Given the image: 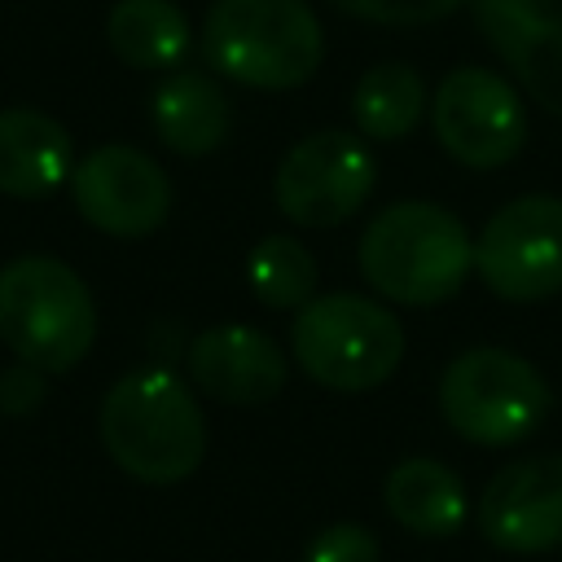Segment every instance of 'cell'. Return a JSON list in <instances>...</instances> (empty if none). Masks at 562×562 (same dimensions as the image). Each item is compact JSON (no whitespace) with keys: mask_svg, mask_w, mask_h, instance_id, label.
<instances>
[{"mask_svg":"<svg viewBox=\"0 0 562 562\" xmlns=\"http://www.w3.org/2000/svg\"><path fill=\"white\" fill-rule=\"evenodd\" d=\"M202 53L233 83L285 92L321 70L325 31L307 0H215L202 22Z\"/></svg>","mask_w":562,"mask_h":562,"instance_id":"obj_3","label":"cell"},{"mask_svg":"<svg viewBox=\"0 0 562 562\" xmlns=\"http://www.w3.org/2000/svg\"><path fill=\"white\" fill-rule=\"evenodd\" d=\"M303 562H382V544L364 522H329L307 540Z\"/></svg>","mask_w":562,"mask_h":562,"instance_id":"obj_21","label":"cell"},{"mask_svg":"<svg viewBox=\"0 0 562 562\" xmlns=\"http://www.w3.org/2000/svg\"><path fill=\"white\" fill-rule=\"evenodd\" d=\"M184 360L193 386L233 408H255L277 400L290 373L277 338H268L255 325H211L189 342Z\"/></svg>","mask_w":562,"mask_h":562,"instance_id":"obj_13","label":"cell"},{"mask_svg":"<svg viewBox=\"0 0 562 562\" xmlns=\"http://www.w3.org/2000/svg\"><path fill=\"white\" fill-rule=\"evenodd\" d=\"M382 501H386V514L404 531L430 536V540L461 531V522L470 514L457 470L435 457H404L400 465H391V474L382 483Z\"/></svg>","mask_w":562,"mask_h":562,"instance_id":"obj_16","label":"cell"},{"mask_svg":"<svg viewBox=\"0 0 562 562\" xmlns=\"http://www.w3.org/2000/svg\"><path fill=\"white\" fill-rule=\"evenodd\" d=\"M378 184V158L360 132L321 127L285 149L272 176L277 211L299 228H334L351 220Z\"/></svg>","mask_w":562,"mask_h":562,"instance_id":"obj_7","label":"cell"},{"mask_svg":"<svg viewBox=\"0 0 562 562\" xmlns=\"http://www.w3.org/2000/svg\"><path fill=\"white\" fill-rule=\"evenodd\" d=\"M479 531L501 553L562 549V457H518L501 465L479 496Z\"/></svg>","mask_w":562,"mask_h":562,"instance_id":"obj_11","label":"cell"},{"mask_svg":"<svg viewBox=\"0 0 562 562\" xmlns=\"http://www.w3.org/2000/svg\"><path fill=\"white\" fill-rule=\"evenodd\" d=\"M79 215L110 237H145L171 215L167 171L136 145H101L70 171Z\"/></svg>","mask_w":562,"mask_h":562,"instance_id":"obj_10","label":"cell"},{"mask_svg":"<svg viewBox=\"0 0 562 562\" xmlns=\"http://www.w3.org/2000/svg\"><path fill=\"white\" fill-rule=\"evenodd\" d=\"M430 110L426 79L408 61H382L369 66L351 88V123L364 140H404L422 114Z\"/></svg>","mask_w":562,"mask_h":562,"instance_id":"obj_17","label":"cell"},{"mask_svg":"<svg viewBox=\"0 0 562 562\" xmlns=\"http://www.w3.org/2000/svg\"><path fill=\"white\" fill-rule=\"evenodd\" d=\"M44 369H35V364H13V369H4L0 373V408L4 413H13V417H26V413H35L40 404H44Z\"/></svg>","mask_w":562,"mask_h":562,"instance_id":"obj_22","label":"cell"},{"mask_svg":"<svg viewBox=\"0 0 562 562\" xmlns=\"http://www.w3.org/2000/svg\"><path fill=\"white\" fill-rule=\"evenodd\" d=\"M290 351L299 369L342 395L382 386L404 360V329L386 303L369 294H316L294 312Z\"/></svg>","mask_w":562,"mask_h":562,"instance_id":"obj_5","label":"cell"},{"mask_svg":"<svg viewBox=\"0 0 562 562\" xmlns=\"http://www.w3.org/2000/svg\"><path fill=\"white\" fill-rule=\"evenodd\" d=\"M329 4L360 22H378V26H430L457 13L465 0H329Z\"/></svg>","mask_w":562,"mask_h":562,"instance_id":"obj_20","label":"cell"},{"mask_svg":"<svg viewBox=\"0 0 562 562\" xmlns=\"http://www.w3.org/2000/svg\"><path fill=\"white\" fill-rule=\"evenodd\" d=\"M149 119L158 140L184 158L215 154L233 132V105L202 70H171L149 97Z\"/></svg>","mask_w":562,"mask_h":562,"instance_id":"obj_15","label":"cell"},{"mask_svg":"<svg viewBox=\"0 0 562 562\" xmlns=\"http://www.w3.org/2000/svg\"><path fill=\"white\" fill-rule=\"evenodd\" d=\"M479 35L536 105L562 119V0H465Z\"/></svg>","mask_w":562,"mask_h":562,"instance_id":"obj_12","label":"cell"},{"mask_svg":"<svg viewBox=\"0 0 562 562\" xmlns=\"http://www.w3.org/2000/svg\"><path fill=\"white\" fill-rule=\"evenodd\" d=\"M0 342L44 373L75 369L97 342V303L83 277L53 255L0 268Z\"/></svg>","mask_w":562,"mask_h":562,"instance_id":"obj_4","label":"cell"},{"mask_svg":"<svg viewBox=\"0 0 562 562\" xmlns=\"http://www.w3.org/2000/svg\"><path fill=\"white\" fill-rule=\"evenodd\" d=\"M474 272L505 303L562 294V198L527 193L505 202L474 237Z\"/></svg>","mask_w":562,"mask_h":562,"instance_id":"obj_8","label":"cell"},{"mask_svg":"<svg viewBox=\"0 0 562 562\" xmlns=\"http://www.w3.org/2000/svg\"><path fill=\"white\" fill-rule=\"evenodd\" d=\"M75 171L70 132L31 105L0 110V193L9 198H44L66 184Z\"/></svg>","mask_w":562,"mask_h":562,"instance_id":"obj_14","label":"cell"},{"mask_svg":"<svg viewBox=\"0 0 562 562\" xmlns=\"http://www.w3.org/2000/svg\"><path fill=\"white\" fill-rule=\"evenodd\" d=\"M101 443L136 483H184L206 457V417L171 369H132L101 400Z\"/></svg>","mask_w":562,"mask_h":562,"instance_id":"obj_2","label":"cell"},{"mask_svg":"<svg viewBox=\"0 0 562 562\" xmlns=\"http://www.w3.org/2000/svg\"><path fill=\"white\" fill-rule=\"evenodd\" d=\"M430 127L439 149L470 167L492 171L518 158L527 145V110L514 83L483 66H457L430 97Z\"/></svg>","mask_w":562,"mask_h":562,"instance_id":"obj_9","label":"cell"},{"mask_svg":"<svg viewBox=\"0 0 562 562\" xmlns=\"http://www.w3.org/2000/svg\"><path fill=\"white\" fill-rule=\"evenodd\" d=\"M356 263L369 290L386 303L435 307L461 294L474 272V237L448 206L404 198L364 224Z\"/></svg>","mask_w":562,"mask_h":562,"instance_id":"obj_1","label":"cell"},{"mask_svg":"<svg viewBox=\"0 0 562 562\" xmlns=\"http://www.w3.org/2000/svg\"><path fill=\"white\" fill-rule=\"evenodd\" d=\"M549 408L553 391L544 373L505 347H470L457 360H448L439 378L443 422L479 448L522 443L544 426Z\"/></svg>","mask_w":562,"mask_h":562,"instance_id":"obj_6","label":"cell"},{"mask_svg":"<svg viewBox=\"0 0 562 562\" xmlns=\"http://www.w3.org/2000/svg\"><path fill=\"white\" fill-rule=\"evenodd\" d=\"M316 255L285 233H268L246 259V285L272 312H299L307 299H316Z\"/></svg>","mask_w":562,"mask_h":562,"instance_id":"obj_19","label":"cell"},{"mask_svg":"<svg viewBox=\"0 0 562 562\" xmlns=\"http://www.w3.org/2000/svg\"><path fill=\"white\" fill-rule=\"evenodd\" d=\"M105 40L132 70H171L189 53V18L171 0H114Z\"/></svg>","mask_w":562,"mask_h":562,"instance_id":"obj_18","label":"cell"}]
</instances>
